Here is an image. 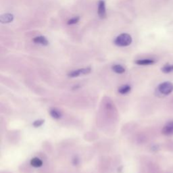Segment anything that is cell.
I'll return each mask as SVG.
<instances>
[{"label": "cell", "instance_id": "1", "mask_svg": "<svg viewBox=\"0 0 173 173\" xmlns=\"http://www.w3.org/2000/svg\"><path fill=\"white\" fill-rule=\"evenodd\" d=\"M132 41V37L127 33H122L118 35L114 40V44L119 47H126L130 45Z\"/></svg>", "mask_w": 173, "mask_h": 173}, {"label": "cell", "instance_id": "2", "mask_svg": "<svg viewBox=\"0 0 173 173\" xmlns=\"http://www.w3.org/2000/svg\"><path fill=\"white\" fill-rule=\"evenodd\" d=\"M157 91L162 95H169L173 91V84L170 82H162L157 87Z\"/></svg>", "mask_w": 173, "mask_h": 173}, {"label": "cell", "instance_id": "3", "mask_svg": "<svg viewBox=\"0 0 173 173\" xmlns=\"http://www.w3.org/2000/svg\"><path fill=\"white\" fill-rule=\"evenodd\" d=\"M91 69L90 67H87V68H84L81 69H78V70L71 71L68 73V76L70 77H77V76L82 75V74H87L91 72Z\"/></svg>", "mask_w": 173, "mask_h": 173}, {"label": "cell", "instance_id": "4", "mask_svg": "<svg viewBox=\"0 0 173 173\" xmlns=\"http://www.w3.org/2000/svg\"><path fill=\"white\" fill-rule=\"evenodd\" d=\"M97 13L99 18L104 19L106 17V9H105V3L104 0H99L98 3Z\"/></svg>", "mask_w": 173, "mask_h": 173}, {"label": "cell", "instance_id": "5", "mask_svg": "<svg viewBox=\"0 0 173 173\" xmlns=\"http://www.w3.org/2000/svg\"><path fill=\"white\" fill-rule=\"evenodd\" d=\"M162 132L165 135H171L173 134V120L167 123L163 127Z\"/></svg>", "mask_w": 173, "mask_h": 173}, {"label": "cell", "instance_id": "6", "mask_svg": "<svg viewBox=\"0 0 173 173\" xmlns=\"http://www.w3.org/2000/svg\"><path fill=\"white\" fill-rule=\"evenodd\" d=\"M33 42L34 43L40 44V45H47L49 44V41L43 36H36V37H34L33 39Z\"/></svg>", "mask_w": 173, "mask_h": 173}, {"label": "cell", "instance_id": "7", "mask_svg": "<svg viewBox=\"0 0 173 173\" xmlns=\"http://www.w3.org/2000/svg\"><path fill=\"white\" fill-rule=\"evenodd\" d=\"M135 63L141 66H147V65H151L155 63V60L153 59H141L135 61Z\"/></svg>", "mask_w": 173, "mask_h": 173}, {"label": "cell", "instance_id": "8", "mask_svg": "<svg viewBox=\"0 0 173 173\" xmlns=\"http://www.w3.org/2000/svg\"><path fill=\"white\" fill-rule=\"evenodd\" d=\"M13 20H14V16L11 14H5L1 15V18H0L1 23H9L12 22Z\"/></svg>", "mask_w": 173, "mask_h": 173}, {"label": "cell", "instance_id": "9", "mask_svg": "<svg viewBox=\"0 0 173 173\" xmlns=\"http://www.w3.org/2000/svg\"><path fill=\"white\" fill-rule=\"evenodd\" d=\"M30 164L34 168H39V167L43 166V162L39 157H33V158H32L30 159Z\"/></svg>", "mask_w": 173, "mask_h": 173}, {"label": "cell", "instance_id": "10", "mask_svg": "<svg viewBox=\"0 0 173 173\" xmlns=\"http://www.w3.org/2000/svg\"><path fill=\"white\" fill-rule=\"evenodd\" d=\"M49 114L54 119H59L61 117V114L58 109L56 108H52L49 110Z\"/></svg>", "mask_w": 173, "mask_h": 173}, {"label": "cell", "instance_id": "11", "mask_svg": "<svg viewBox=\"0 0 173 173\" xmlns=\"http://www.w3.org/2000/svg\"><path fill=\"white\" fill-rule=\"evenodd\" d=\"M131 87L128 84H125V85L121 86L118 89V93L122 94V95H125L127 94L128 92H130Z\"/></svg>", "mask_w": 173, "mask_h": 173}, {"label": "cell", "instance_id": "12", "mask_svg": "<svg viewBox=\"0 0 173 173\" xmlns=\"http://www.w3.org/2000/svg\"><path fill=\"white\" fill-rule=\"evenodd\" d=\"M112 69L114 72L117 73V74H122V73L125 72V68H124L122 66H121V65H119V64L114 65V66H112Z\"/></svg>", "mask_w": 173, "mask_h": 173}, {"label": "cell", "instance_id": "13", "mask_svg": "<svg viewBox=\"0 0 173 173\" xmlns=\"http://www.w3.org/2000/svg\"><path fill=\"white\" fill-rule=\"evenodd\" d=\"M161 70L164 73H170L173 72V65L166 64L161 68Z\"/></svg>", "mask_w": 173, "mask_h": 173}, {"label": "cell", "instance_id": "14", "mask_svg": "<svg viewBox=\"0 0 173 173\" xmlns=\"http://www.w3.org/2000/svg\"><path fill=\"white\" fill-rule=\"evenodd\" d=\"M79 20H80L79 16L74 17V18H72L70 19V20H68V22H67V24H69V25H71V24H76V23H77L78 21H79Z\"/></svg>", "mask_w": 173, "mask_h": 173}, {"label": "cell", "instance_id": "15", "mask_svg": "<svg viewBox=\"0 0 173 173\" xmlns=\"http://www.w3.org/2000/svg\"><path fill=\"white\" fill-rule=\"evenodd\" d=\"M44 123V120H38L34 121L33 122V124H32V125H33L34 127H39V126H41L42 124H43Z\"/></svg>", "mask_w": 173, "mask_h": 173}]
</instances>
